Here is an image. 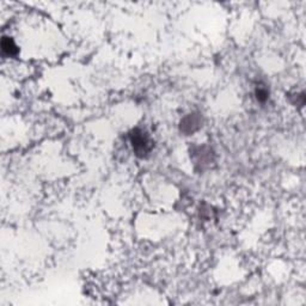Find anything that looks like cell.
Returning a JSON list of instances; mask_svg holds the SVG:
<instances>
[{
  "mask_svg": "<svg viewBox=\"0 0 306 306\" xmlns=\"http://www.w3.org/2000/svg\"><path fill=\"white\" fill-rule=\"evenodd\" d=\"M202 126V119L199 114H189L184 117L179 125V129L185 135L193 134Z\"/></svg>",
  "mask_w": 306,
  "mask_h": 306,
  "instance_id": "2",
  "label": "cell"
},
{
  "mask_svg": "<svg viewBox=\"0 0 306 306\" xmlns=\"http://www.w3.org/2000/svg\"><path fill=\"white\" fill-rule=\"evenodd\" d=\"M1 51L2 54L7 55V57H16L18 54L19 49L12 38L4 36L1 40Z\"/></svg>",
  "mask_w": 306,
  "mask_h": 306,
  "instance_id": "3",
  "label": "cell"
},
{
  "mask_svg": "<svg viewBox=\"0 0 306 306\" xmlns=\"http://www.w3.org/2000/svg\"><path fill=\"white\" fill-rule=\"evenodd\" d=\"M132 147L135 154L139 158H146L153 149V140L146 131L141 128H135L129 134Z\"/></svg>",
  "mask_w": 306,
  "mask_h": 306,
  "instance_id": "1",
  "label": "cell"
},
{
  "mask_svg": "<svg viewBox=\"0 0 306 306\" xmlns=\"http://www.w3.org/2000/svg\"><path fill=\"white\" fill-rule=\"evenodd\" d=\"M255 95H256V98H257L258 102L264 103L268 98H269V90H268L267 87H264V86H262V85H260V86L256 87Z\"/></svg>",
  "mask_w": 306,
  "mask_h": 306,
  "instance_id": "4",
  "label": "cell"
}]
</instances>
